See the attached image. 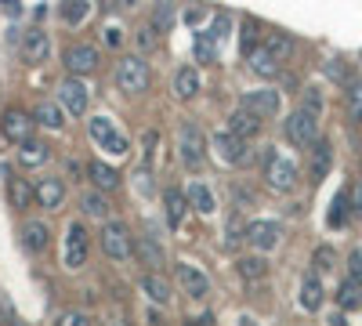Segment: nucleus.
<instances>
[{"mask_svg": "<svg viewBox=\"0 0 362 326\" xmlns=\"http://www.w3.org/2000/svg\"><path fill=\"white\" fill-rule=\"evenodd\" d=\"M116 87L124 95H145L148 91V83H153V73H148V62L141 54H127V58H119L116 62Z\"/></svg>", "mask_w": 362, "mask_h": 326, "instance_id": "f257e3e1", "label": "nucleus"}, {"mask_svg": "<svg viewBox=\"0 0 362 326\" xmlns=\"http://www.w3.org/2000/svg\"><path fill=\"white\" fill-rule=\"evenodd\" d=\"M87 134H90V141L102 145V149H105V153H112V156H124V153L131 149L127 138L119 134V131L112 127V120H109V116H102V112L87 120Z\"/></svg>", "mask_w": 362, "mask_h": 326, "instance_id": "f03ea898", "label": "nucleus"}, {"mask_svg": "<svg viewBox=\"0 0 362 326\" xmlns=\"http://www.w3.org/2000/svg\"><path fill=\"white\" fill-rule=\"evenodd\" d=\"M177 153H181V163H185L189 170H196V167H203V160H206V141H203V131H199V124H181V131H177Z\"/></svg>", "mask_w": 362, "mask_h": 326, "instance_id": "7ed1b4c3", "label": "nucleus"}, {"mask_svg": "<svg viewBox=\"0 0 362 326\" xmlns=\"http://www.w3.org/2000/svg\"><path fill=\"white\" fill-rule=\"evenodd\" d=\"M102 250H105V257H112V261H131V254H134L131 228H127L124 221L102 225Z\"/></svg>", "mask_w": 362, "mask_h": 326, "instance_id": "20e7f679", "label": "nucleus"}, {"mask_svg": "<svg viewBox=\"0 0 362 326\" xmlns=\"http://www.w3.org/2000/svg\"><path fill=\"white\" fill-rule=\"evenodd\" d=\"M264 182H268L272 192H293L297 189V167L286 156H279V153H268V160H264Z\"/></svg>", "mask_w": 362, "mask_h": 326, "instance_id": "39448f33", "label": "nucleus"}, {"mask_svg": "<svg viewBox=\"0 0 362 326\" xmlns=\"http://www.w3.org/2000/svg\"><path fill=\"white\" fill-rule=\"evenodd\" d=\"M283 127H286V138L297 145V149H312V145L319 141V120L312 112H305V109L290 112Z\"/></svg>", "mask_w": 362, "mask_h": 326, "instance_id": "423d86ee", "label": "nucleus"}, {"mask_svg": "<svg viewBox=\"0 0 362 326\" xmlns=\"http://www.w3.org/2000/svg\"><path fill=\"white\" fill-rule=\"evenodd\" d=\"M58 105L66 109V116H83L87 105H90V91L76 76H69V80L58 83Z\"/></svg>", "mask_w": 362, "mask_h": 326, "instance_id": "0eeeda50", "label": "nucleus"}, {"mask_svg": "<svg viewBox=\"0 0 362 326\" xmlns=\"http://www.w3.org/2000/svg\"><path fill=\"white\" fill-rule=\"evenodd\" d=\"M210 145H214L218 160H221V163H232V167H239V163H243V160L250 156L247 141H243V138H235L228 127H225V131H218L214 138H210Z\"/></svg>", "mask_w": 362, "mask_h": 326, "instance_id": "6e6552de", "label": "nucleus"}, {"mask_svg": "<svg viewBox=\"0 0 362 326\" xmlns=\"http://www.w3.org/2000/svg\"><path fill=\"white\" fill-rule=\"evenodd\" d=\"M18 54H22V62H29V66H40V62H47V54H51V40H47V33L44 29H25L22 33V40H18Z\"/></svg>", "mask_w": 362, "mask_h": 326, "instance_id": "1a4fd4ad", "label": "nucleus"}, {"mask_svg": "<svg viewBox=\"0 0 362 326\" xmlns=\"http://www.w3.org/2000/svg\"><path fill=\"white\" fill-rule=\"evenodd\" d=\"M33 199L44 206V211H58V206L66 203V182L62 177H37L33 182Z\"/></svg>", "mask_w": 362, "mask_h": 326, "instance_id": "9d476101", "label": "nucleus"}, {"mask_svg": "<svg viewBox=\"0 0 362 326\" xmlns=\"http://www.w3.org/2000/svg\"><path fill=\"white\" fill-rule=\"evenodd\" d=\"M279 235H283V228L276 225V221H268V218H257V221H250L247 225V243L254 247V250H276V243H279Z\"/></svg>", "mask_w": 362, "mask_h": 326, "instance_id": "9b49d317", "label": "nucleus"}, {"mask_svg": "<svg viewBox=\"0 0 362 326\" xmlns=\"http://www.w3.org/2000/svg\"><path fill=\"white\" fill-rule=\"evenodd\" d=\"M239 105L250 109L254 116H261V120H272V116L283 109V98H279V91L264 87V91H250V95H243V102H239Z\"/></svg>", "mask_w": 362, "mask_h": 326, "instance_id": "f8f14e48", "label": "nucleus"}, {"mask_svg": "<svg viewBox=\"0 0 362 326\" xmlns=\"http://www.w3.org/2000/svg\"><path fill=\"white\" fill-rule=\"evenodd\" d=\"M177 283H181V290H185L189 298H196V301H203L206 293H210V279H206V272L196 269V264H189V261H181V264H177Z\"/></svg>", "mask_w": 362, "mask_h": 326, "instance_id": "ddd939ff", "label": "nucleus"}, {"mask_svg": "<svg viewBox=\"0 0 362 326\" xmlns=\"http://www.w3.org/2000/svg\"><path fill=\"white\" fill-rule=\"evenodd\" d=\"M95 66H98V47H95V44H73V47L66 51V69H69V76H87Z\"/></svg>", "mask_w": 362, "mask_h": 326, "instance_id": "4468645a", "label": "nucleus"}, {"mask_svg": "<svg viewBox=\"0 0 362 326\" xmlns=\"http://www.w3.org/2000/svg\"><path fill=\"white\" fill-rule=\"evenodd\" d=\"M87 264V232L83 225L66 228V269H83Z\"/></svg>", "mask_w": 362, "mask_h": 326, "instance_id": "2eb2a0df", "label": "nucleus"}, {"mask_svg": "<svg viewBox=\"0 0 362 326\" xmlns=\"http://www.w3.org/2000/svg\"><path fill=\"white\" fill-rule=\"evenodd\" d=\"M33 127H37V120H29L22 109H8V112H4V134H8L11 141H18V145L33 141Z\"/></svg>", "mask_w": 362, "mask_h": 326, "instance_id": "dca6fc26", "label": "nucleus"}, {"mask_svg": "<svg viewBox=\"0 0 362 326\" xmlns=\"http://www.w3.org/2000/svg\"><path fill=\"white\" fill-rule=\"evenodd\" d=\"M163 214H167L170 228H181V225H185V214H189V196L181 189H167L163 192Z\"/></svg>", "mask_w": 362, "mask_h": 326, "instance_id": "f3484780", "label": "nucleus"}, {"mask_svg": "<svg viewBox=\"0 0 362 326\" xmlns=\"http://www.w3.org/2000/svg\"><path fill=\"white\" fill-rule=\"evenodd\" d=\"M300 308L305 312H319L322 308V301H326V290H322V279H319V272H308L305 279H300Z\"/></svg>", "mask_w": 362, "mask_h": 326, "instance_id": "a211bd4d", "label": "nucleus"}, {"mask_svg": "<svg viewBox=\"0 0 362 326\" xmlns=\"http://www.w3.org/2000/svg\"><path fill=\"white\" fill-rule=\"evenodd\" d=\"M22 243H25V250H33V254H44L47 247H51V228L40 221V218H33V221H25L22 225Z\"/></svg>", "mask_w": 362, "mask_h": 326, "instance_id": "6ab92c4d", "label": "nucleus"}, {"mask_svg": "<svg viewBox=\"0 0 362 326\" xmlns=\"http://www.w3.org/2000/svg\"><path fill=\"white\" fill-rule=\"evenodd\" d=\"M329 167H334V145H329L326 138H319V141L312 145V163H308L312 182H322V177L329 174Z\"/></svg>", "mask_w": 362, "mask_h": 326, "instance_id": "aec40b11", "label": "nucleus"}, {"mask_svg": "<svg viewBox=\"0 0 362 326\" xmlns=\"http://www.w3.org/2000/svg\"><path fill=\"white\" fill-rule=\"evenodd\" d=\"M228 131L235 134V138H243V141H250L257 131H261V116H254L250 109H243L239 105L232 116H228Z\"/></svg>", "mask_w": 362, "mask_h": 326, "instance_id": "412c9836", "label": "nucleus"}, {"mask_svg": "<svg viewBox=\"0 0 362 326\" xmlns=\"http://www.w3.org/2000/svg\"><path fill=\"white\" fill-rule=\"evenodd\" d=\"M247 66H250V73H257V76H264V80H272L279 73V58L272 54L264 44H257L250 54H247Z\"/></svg>", "mask_w": 362, "mask_h": 326, "instance_id": "4be33fe9", "label": "nucleus"}, {"mask_svg": "<svg viewBox=\"0 0 362 326\" xmlns=\"http://www.w3.org/2000/svg\"><path fill=\"white\" fill-rule=\"evenodd\" d=\"M134 254H138V261L141 264H148V269H163V261H167V254H163V247L153 240V235H138L134 240Z\"/></svg>", "mask_w": 362, "mask_h": 326, "instance_id": "5701e85b", "label": "nucleus"}, {"mask_svg": "<svg viewBox=\"0 0 362 326\" xmlns=\"http://www.w3.org/2000/svg\"><path fill=\"white\" fill-rule=\"evenodd\" d=\"M33 120H37L40 127H47V131H62V127H66V109L58 105V98H44V102L37 105Z\"/></svg>", "mask_w": 362, "mask_h": 326, "instance_id": "b1692460", "label": "nucleus"}, {"mask_svg": "<svg viewBox=\"0 0 362 326\" xmlns=\"http://www.w3.org/2000/svg\"><path fill=\"white\" fill-rule=\"evenodd\" d=\"M199 87H203V80H199V73L192 69V66H181L177 73H174V95L177 98H196L199 95Z\"/></svg>", "mask_w": 362, "mask_h": 326, "instance_id": "393cba45", "label": "nucleus"}, {"mask_svg": "<svg viewBox=\"0 0 362 326\" xmlns=\"http://www.w3.org/2000/svg\"><path fill=\"white\" fill-rule=\"evenodd\" d=\"M87 177L98 185V192H109V189L119 185V174H116L109 163H102V160H90V163H87Z\"/></svg>", "mask_w": 362, "mask_h": 326, "instance_id": "a878e982", "label": "nucleus"}, {"mask_svg": "<svg viewBox=\"0 0 362 326\" xmlns=\"http://www.w3.org/2000/svg\"><path fill=\"white\" fill-rule=\"evenodd\" d=\"M141 290H145V298L148 301H156V305H167L170 301V283L156 272H145L141 276Z\"/></svg>", "mask_w": 362, "mask_h": 326, "instance_id": "bb28decb", "label": "nucleus"}, {"mask_svg": "<svg viewBox=\"0 0 362 326\" xmlns=\"http://www.w3.org/2000/svg\"><path fill=\"white\" fill-rule=\"evenodd\" d=\"M185 196H189V203L196 206L199 214H214V211H218V199H214V192H210L203 182H189V192H185Z\"/></svg>", "mask_w": 362, "mask_h": 326, "instance_id": "cd10ccee", "label": "nucleus"}, {"mask_svg": "<svg viewBox=\"0 0 362 326\" xmlns=\"http://www.w3.org/2000/svg\"><path fill=\"white\" fill-rule=\"evenodd\" d=\"M51 160V149L44 141H25V145H18V163L22 167H44Z\"/></svg>", "mask_w": 362, "mask_h": 326, "instance_id": "c85d7f7f", "label": "nucleus"}, {"mask_svg": "<svg viewBox=\"0 0 362 326\" xmlns=\"http://www.w3.org/2000/svg\"><path fill=\"white\" fill-rule=\"evenodd\" d=\"M80 206H83V214H87V218H95V221H105V225H109L112 203H109L102 192H87V196L80 199Z\"/></svg>", "mask_w": 362, "mask_h": 326, "instance_id": "c756f323", "label": "nucleus"}, {"mask_svg": "<svg viewBox=\"0 0 362 326\" xmlns=\"http://www.w3.org/2000/svg\"><path fill=\"white\" fill-rule=\"evenodd\" d=\"M264 47H268L272 54H276L279 62H286V58L293 54V47H297V44H293V37H290V33H268V37H264Z\"/></svg>", "mask_w": 362, "mask_h": 326, "instance_id": "7c9ffc66", "label": "nucleus"}, {"mask_svg": "<svg viewBox=\"0 0 362 326\" xmlns=\"http://www.w3.org/2000/svg\"><path fill=\"white\" fill-rule=\"evenodd\" d=\"M8 196L15 203V211H25V206L33 203V185H25L22 177H11V182H8Z\"/></svg>", "mask_w": 362, "mask_h": 326, "instance_id": "2f4dec72", "label": "nucleus"}, {"mask_svg": "<svg viewBox=\"0 0 362 326\" xmlns=\"http://www.w3.org/2000/svg\"><path fill=\"white\" fill-rule=\"evenodd\" d=\"M337 305H341L344 312L358 308V305H362V286H358V283H351V279H344V283H341V290H337Z\"/></svg>", "mask_w": 362, "mask_h": 326, "instance_id": "473e14b6", "label": "nucleus"}, {"mask_svg": "<svg viewBox=\"0 0 362 326\" xmlns=\"http://www.w3.org/2000/svg\"><path fill=\"white\" fill-rule=\"evenodd\" d=\"M348 116L355 124H362V80L348 83Z\"/></svg>", "mask_w": 362, "mask_h": 326, "instance_id": "72a5a7b5", "label": "nucleus"}, {"mask_svg": "<svg viewBox=\"0 0 362 326\" xmlns=\"http://www.w3.org/2000/svg\"><path fill=\"white\" fill-rule=\"evenodd\" d=\"M312 264H315V269L312 272H329V269H334V264H337V254H334V247H319L315 254H312Z\"/></svg>", "mask_w": 362, "mask_h": 326, "instance_id": "f704fd0d", "label": "nucleus"}, {"mask_svg": "<svg viewBox=\"0 0 362 326\" xmlns=\"http://www.w3.org/2000/svg\"><path fill=\"white\" fill-rule=\"evenodd\" d=\"M239 272H243V279H261L268 272V264H264V257H243L239 261Z\"/></svg>", "mask_w": 362, "mask_h": 326, "instance_id": "c9c22d12", "label": "nucleus"}, {"mask_svg": "<svg viewBox=\"0 0 362 326\" xmlns=\"http://www.w3.org/2000/svg\"><path fill=\"white\" fill-rule=\"evenodd\" d=\"M156 141H160L156 131H145V138H141V163H145V170L156 163Z\"/></svg>", "mask_w": 362, "mask_h": 326, "instance_id": "e433bc0d", "label": "nucleus"}, {"mask_svg": "<svg viewBox=\"0 0 362 326\" xmlns=\"http://www.w3.org/2000/svg\"><path fill=\"white\" fill-rule=\"evenodd\" d=\"M156 33H160L156 25H141L138 33H134V44H138V51H153V47L160 44V37H156Z\"/></svg>", "mask_w": 362, "mask_h": 326, "instance_id": "4c0bfd02", "label": "nucleus"}, {"mask_svg": "<svg viewBox=\"0 0 362 326\" xmlns=\"http://www.w3.org/2000/svg\"><path fill=\"white\" fill-rule=\"evenodd\" d=\"M87 11H90V4H87V0H76V4H62V22H69V25H80Z\"/></svg>", "mask_w": 362, "mask_h": 326, "instance_id": "58836bf2", "label": "nucleus"}, {"mask_svg": "<svg viewBox=\"0 0 362 326\" xmlns=\"http://www.w3.org/2000/svg\"><path fill=\"white\" fill-rule=\"evenodd\" d=\"M344 218H348V192H337V199H334V206H329V225H344Z\"/></svg>", "mask_w": 362, "mask_h": 326, "instance_id": "ea45409f", "label": "nucleus"}, {"mask_svg": "<svg viewBox=\"0 0 362 326\" xmlns=\"http://www.w3.org/2000/svg\"><path fill=\"white\" fill-rule=\"evenodd\" d=\"M300 109L312 112L319 120V116H322V91H319V87H308V91H305V105H300Z\"/></svg>", "mask_w": 362, "mask_h": 326, "instance_id": "a19ab883", "label": "nucleus"}, {"mask_svg": "<svg viewBox=\"0 0 362 326\" xmlns=\"http://www.w3.org/2000/svg\"><path fill=\"white\" fill-rule=\"evenodd\" d=\"M58 326H95V322H90V315H87V312L73 308V312H62V319H58Z\"/></svg>", "mask_w": 362, "mask_h": 326, "instance_id": "79ce46f5", "label": "nucleus"}, {"mask_svg": "<svg viewBox=\"0 0 362 326\" xmlns=\"http://www.w3.org/2000/svg\"><path fill=\"white\" fill-rule=\"evenodd\" d=\"M348 279L362 286V250H351L348 254Z\"/></svg>", "mask_w": 362, "mask_h": 326, "instance_id": "37998d69", "label": "nucleus"}, {"mask_svg": "<svg viewBox=\"0 0 362 326\" xmlns=\"http://www.w3.org/2000/svg\"><path fill=\"white\" fill-rule=\"evenodd\" d=\"M196 58H199V62H210V58H214V40H210L206 33L196 37Z\"/></svg>", "mask_w": 362, "mask_h": 326, "instance_id": "c03bdc74", "label": "nucleus"}, {"mask_svg": "<svg viewBox=\"0 0 362 326\" xmlns=\"http://www.w3.org/2000/svg\"><path fill=\"white\" fill-rule=\"evenodd\" d=\"M170 22H174V8H170V4H160V8H156V18H153V25L160 29V33H167V29H170Z\"/></svg>", "mask_w": 362, "mask_h": 326, "instance_id": "a18cd8bd", "label": "nucleus"}, {"mask_svg": "<svg viewBox=\"0 0 362 326\" xmlns=\"http://www.w3.org/2000/svg\"><path fill=\"white\" fill-rule=\"evenodd\" d=\"M326 76H334L337 83H344V80H348V69H344L341 62H326Z\"/></svg>", "mask_w": 362, "mask_h": 326, "instance_id": "49530a36", "label": "nucleus"}, {"mask_svg": "<svg viewBox=\"0 0 362 326\" xmlns=\"http://www.w3.org/2000/svg\"><path fill=\"white\" fill-rule=\"evenodd\" d=\"M351 211H355V218L362 221V185L355 189V199H351Z\"/></svg>", "mask_w": 362, "mask_h": 326, "instance_id": "de8ad7c7", "label": "nucleus"}, {"mask_svg": "<svg viewBox=\"0 0 362 326\" xmlns=\"http://www.w3.org/2000/svg\"><path fill=\"white\" fill-rule=\"evenodd\" d=\"M185 326H210V315H199V319H185Z\"/></svg>", "mask_w": 362, "mask_h": 326, "instance_id": "09e8293b", "label": "nucleus"}, {"mask_svg": "<svg viewBox=\"0 0 362 326\" xmlns=\"http://www.w3.org/2000/svg\"><path fill=\"white\" fill-rule=\"evenodd\" d=\"M239 326H257V322H254V319H243V322H239Z\"/></svg>", "mask_w": 362, "mask_h": 326, "instance_id": "8fccbe9b", "label": "nucleus"}, {"mask_svg": "<svg viewBox=\"0 0 362 326\" xmlns=\"http://www.w3.org/2000/svg\"><path fill=\"white\" fill-rule=\"evenodd\" d=\"M334 322H337V326H348V322H344V319H341V315H337V319H334Z\"/></svg>", "mask_w": 362, "mask_h": 326, "instance_id": "3c124183", "label": "nucleus"}]
</instances>
